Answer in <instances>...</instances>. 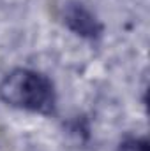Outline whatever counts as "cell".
Wrapping results in <instances>:
<instances>
[{
    "mask_svg": "<svg viewBox=\"0 0 150 151\" xmlns=\"http://www.w3.org/2000/svg\"><path fill=\"white\" fill-rule=\"evenodd\" d=\"M0 99L12 107L50 114L55 109V90L46 76L16 69L0 83Z\"/></svg>",
    "mask_w": 150,
    "mask_h": 151,
    "instance_id": "1",
    "label": "cell"
},
{
    "mask_svg": "<svg viewBox=\"0 0 150 151\" xmlns=\"http://www.w3.org/2000/svg\"><path fill=\"white\" fill-rule=\"evenodd\" d=\"M64 21L74 34L87 39L99 37L103 32V25L99 23V19L79 2H71L66 5Z\"/></svg>",
    "mask_w": 150,
    "mask_h": 151,
    "instance_id": "2",
    "label": "cell"
},
{
    "mask_svg": "<svg viewBox=\"0 0 150 151\" xmlns=\"http://www.w3.org/2000/svg\"><path fill=\"white\" fill-rule=\"evenodd\" d=\"M120 151H149L145 139H127L120 144Z\"/></svg>",
    "mask_w": 150,
    "mask_h": 151,
    "instance_id": "3",
    "label": "cell"
}]
</instances>
